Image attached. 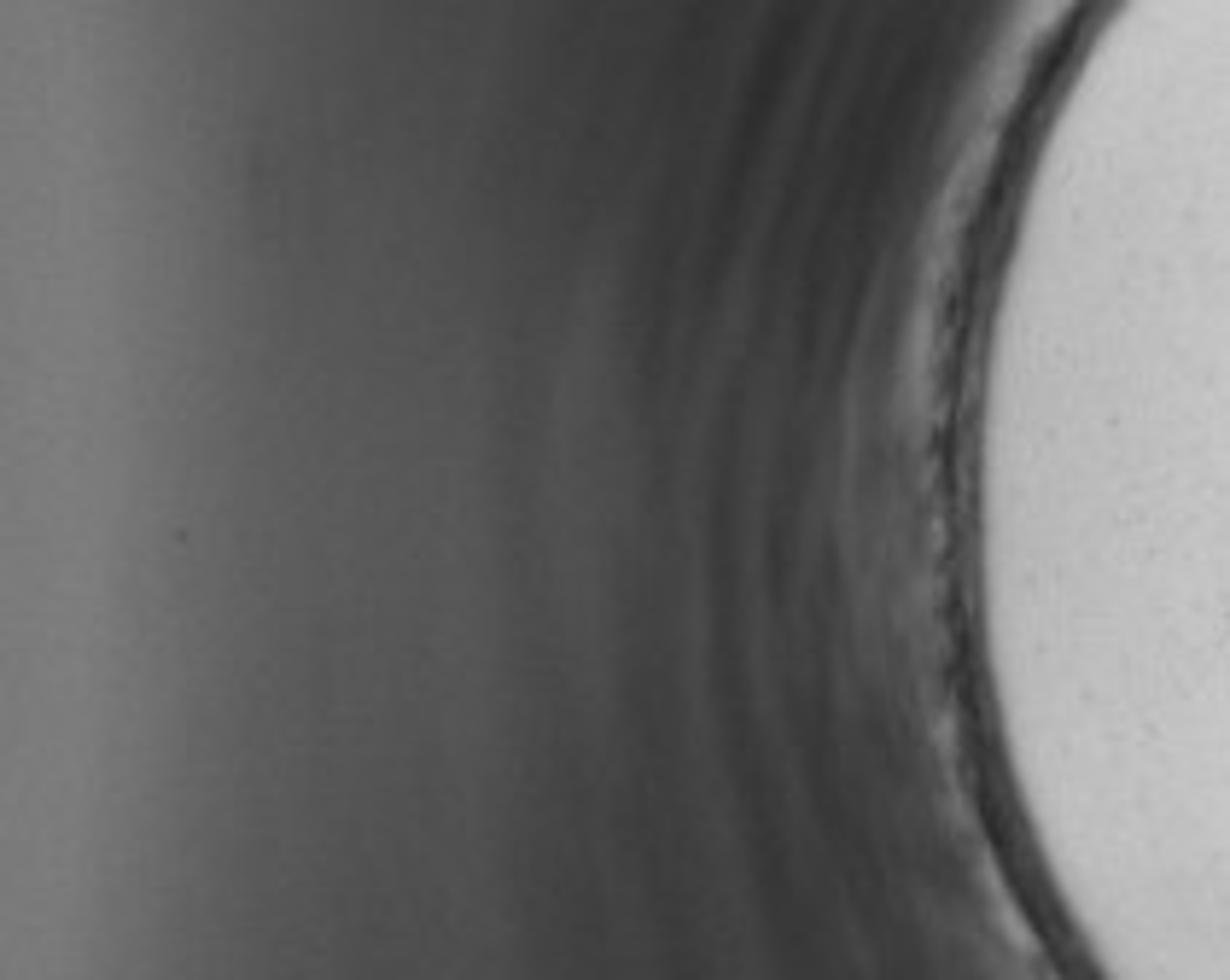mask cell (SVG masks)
I'll return each instance as SVG.
<instances>
[{
    "mask_svg": "<svg viewBox=\"0 0 1230 980\" xmlns=\"http://www.w3.org/2000/svg\"><path fill=\"white\" fill-rule=\"evenodd\" d=\"M1015 356H1032V350H1015ZM1050 362H1062V356H1050ZM1079 368H1097V362H1079ZM1114 374H1126V368H1114ZM1132 374H1143V368H1132ZM1143 380H1173V374H1143ZM1178 385H1208V380H1178ZM1208 391H1230V385H1208Z\"/></svg>",
    "mask_w": 1230,
    "mask_h": 980,
    "instance_id": "obj_1",
    "label": "cell"
}]
</instances>
